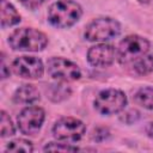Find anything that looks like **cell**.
<instances>
[{
    "mask_svg": "<svg viewBox=\"0 0 153 153\" xmlns=\"http://www.w3.org/2000/svg\"><path fill=\"white\" fill-rule=\"evenodd\" d=\"M149 42L147 38L139 35H128L118 44L116 57L120 65L129 66L135 60L147 54L149 50Z\"/></svg>",
    "mask_w": 153,
    "mask_h": 153,
    "instance_id": "3957f363",
    "label": "cell"
},
{
    "mask_svg": "<svg viewBox=\"0 0 153 153\" xmlns=\"http://www.w3.org/2000/svg\"><path fill=\"white\" fill-rule=\"evenodd\" d=\"M82 16L81 6L73 0H57L53 2L47 12L48 22L59 29L71 27Z\"/></svg>",
    "mask_w": 153,
    "mask_h": 153,
    "instance_id": "7a4b0ae2",
    "label": "cell"
},
{
    "mask_svg": "<svg viewBox=\"0 0 153 153\" xmlns=\"http://www.w3.org/2000/svg\"><path fill=\"white\" fill-rule=\"evenodd\" d=\"M7 42L14 51L37 53L44 50L48 44V37L35 27H19L10 33Z\"/></svg>",
    "mask_w": 153,
    "mask_h": 153,
    "instance_id": "6da1fadb",
    "label": "cell"
},
{
    "mask_svg": "<svg viewBox=\"0 0 153 153\" xmlns=\"http://www.w3.org/2000/svg\"><path fill=\"white\" fill-rule=\"evenodd\" d=\"M121 33V24L110 17H100L91 20L84 31V37L90 42L103 43Z\"/></svg>",
    "mask_w": 153,
    "mask_h": 153,
    "instance_id": "277c9868",
    "label": "cell"
},
{
    "mask_svg": "<svg viewBox=\"0 0 153 153\" xmlns=\"http://www.w3.org/2000/svg\"><path fill=\"white\" fill-rule=\"evenodd\" d=\"M39 98H41V94L38 88L31 84H24L19 86L12 96L13 103L20 104V105H31L38 102Z\"/></svg>",
    "mask_w": 153,
    "mask_h": 153,
    "instance_id": "8fae6325",
    "label": "cell"
},
{
    "mask_svg": "<svg viewBox=\"0 0 153 153\" xmlns=\"http://www.w3.org/2000/svg\"><path fill=\"white\" fill-rule=\"evenodd\" d=\"M116 57V50L112 44L105 42L92 45L87 50V61L93 67L105 68L114 63Z\"/></svg>",
    "mask_w": 153,
    "mask_h": 153,
    "instance_id": "30bf717a",
    "label": "cell"
},
{
    "mask_svg": "<svg viewBox=\"0 0 153 153\" xmlns=\"http://www.w3.org/2000/svg\"><path fill=\"white\" fill-rule=\"evenodd\" d=\"M131 72L136 75H147L153 72V54H145L137 60H135L131 65Z\"/></svg>",
    "mask_w": 153,
    "mask_h": 153,
    "instance_id": "4fadbf2b",
    "label": "cell"
},
{
    "mask_svg": "<svg viewBox=\"0 0 153 153\" xmlns=\"http://www.w3.org/2000/svg\"><path fill=\"white\" fill-rule=\"evenodd\" d=\"M14 134H16V127L10 115L5 110H1L0 112V136L4 139V137L13 136Z\"/></svg>",
    "mask_w": 153,
    "mask_h": 153,
    "instance_id": "2e32d148",
    "label": "cell"
},
{
    "mask_svg": "<svg viewBox=\"0 0 153 153\" xmlns=\"http://www.w3.org/2000/svg\"><path fill=\"white\" fill-rule=\"evenodd\" d=\"M135 104L140 105L141 108L153 111V87L146 86L142 88H139L134 97H133Z\"/></svg>",
    "mask_w": 153,
    "mask_h": 153,
    "instance_id": "5bb4252c",
    "label": "cell"
},
{
    "mask_svg": "<svg viewBox=\"0 0 153 153\" xmlns=\"http://www.w3.org/2000/svg\"><path fill=\"white\" fill-rule=\"evenodd\" d=\"M43 151L44 152H76L79 151V148L76 146H73L72 143L56 140V141L48 142L43 147Z\"/></svg>",
    "mask_w": 153,
    "mask_h": 153,
    "instance_id": "ac0fdd59",
    "label": "cell"
},
{
    "mask_svg": "<svg viewBox=\"0 0 153 153\" xmlns=\"http://www.w3.org/2000/svg\"><path fill=\"white\" fill-rule=\"evenodd\" d=\"M47 72L54 80L60 82H72L81 78L79 66L60 56H53L47 61Z\"/></svg>",
    "mask_w": 153,
    "mask_h": 153,
    "instance_id": "52a82bcc",
    "label": "cell"
},
{
    "mask_svg": "<svg viewBox=\"0 0 153 153\" xmlns=\"http://www.w3.org/2000/svg\"><path fill=\"white\" fill-rule=\"evenodd\" d=\"M145 130H146V134H147L149 137H152V139H153V122L147 123V126H146Z\"/></svg>",
    "mask_w": 153,
    "mask_h": 153,
    "instance_id": "44dd1931",
    "label": "cell"
},
{
    "mask_svg": "<svg viewBox=\"0 0 153 153\" xmlns=\"http://www.w3.org/2000/svg\"><path fill=\"white\" fill-rule=\"evenodd\" d=\"M49 0H19V2L27 10H37L41 6H43L45 2H48Z\"/></svg>",
    "mask_w": 153,
    "mask_h": 153,
    "instance_id": "d6986e66",
    "label": "cell"
},
{
    "mask_svg": "<svg viewBox=\"0 0 153 153\" xmlns=\"http://www.w3.org/2000/svg\"><path fill=\"white\" fill-rule=\"evenodd\" d=\"M47 93L51 100L60 102L62 99H66L71 94V90L68 87H66L65 85H62L60 81H57V84L49 85V92L47 91Z\"/></svg>",
    "mask_w": 153,
    "mask_h": 153,
    "instance_id": "e0dca14e",
    "label": "cell"
},
{
    "mask_svg": "<svg viewBox=\"0 0 153 153\" xmlns=\"http://www.w3.org/2000/svg\"><path fill=\"white\" fill-rule=\"evenodd\" d=\"M33 151V146H32V142L29 141V140H25V139H14L12 141H10L7 145H6V148H5V152H11V153H20V152H24V153H30Z\"/></svg>",
    "mask_w": 153,
    "mask_h": 153,
    "instance_id": "9a60e30c",
    "label": "cell"
},
{
    "mask_svg": "<svg viewBox=\"0 0 153 153\" xmlns=\"http://www.w3.org/2000/svg\"><path fill=\"white\" fill-rule=\"evenodd\" d=\"M51 131L56 140L73 143L82 139L86 133V126L76 117L66 116L59 118L54 123Z\"/></svg>",
    "mask_w": 153,
    "mask_h": 153,
    "instance_id": "8992f818",
    "label": "cell"
},
{
    "mask_svg": "<svg viewBox=\"0 0 153 153\" xmlns=\"http://www.w3.org/2000/svg\"><path fill=\"white\" fill-rule=\"evenodd\" d=\"M45 120V111L37 105H29L24 108L17 116V126L24 135H36Z\"/></svg>",
    "mask_w": 153,
    "mask_h": 153,
    "instance_id": "ba28073f",
    "label": "cell"
},
{
    "mask_svg": "<svg viewBox=\"0 0 153 153\" xmlns=\"http://www.w3.org/2000/svg\"><path fill=\"white\" fill-rule=\"evenodd\" d=\"M108 136H109V130H108L106 128H103V127L93 129V131H92V134H91V139H92L93 141H103V140H105Z\"/></svg>",
    "mask_w": 153,
    "mask_h": 153,
    "instance_id": "ffe728a7",
    "label": "cell"
},
{
    "mask_svg": "<svg viewBox=\"0 0 153 153\" xmlns=\"http://www.w3.org/2000/svg\"><path fill=\"white\" fill-rule=\"evenodd\" d=\"M139 2H141V4H147V2H149L151 0H137Z\"/></svg>",
    "mask_w": 153,
    "mask_h": 153,
    "instance_id": "7402d4cb",
    "label": "cell"
},
{
    "mask_svg": "<svg viewBox=\"0 0 153 153\" xmlns=\"http://www.w3.org/2000/svg\"><path fill=\"white\" fill-rule=\"evenodd\" d=\"M12 72L23 78L29 80H36L43 76L44 74V65L39 57L36 56H18L11 63Z\"/></svg>",
    "mask_w": 153,
    "mask_h": 153,
    "instance_id": "9c48e42d",
    "label": "cell"
},
{
    "mask_svg": "<svg viewBox=\"0 0 153 153\" xmlns=\"http://www.w3.org/2000/svg\"><path fill=\"white\" fill-rule=\"evenodd\" d=\"M0 13H1V27L6 29V27H11L13 25H17L22 17L19 14V12L17 11V8L7 0H0Z\"/></svg>",
    "mask_w": 153,
    "mask_h": 153,
    "instance_id": "7c38bea8",
    "label": "cell"
},
{
    "mask_svg": "<svg viewBox=\"0 0 153 153\" xmlns=\"http://www.w3.org/2000/svg\"><path fill=\"white\" fill-rule=\"evenodd\" d=\"M128 103L127 96L118 88L102 90L93 100V106L100 115H115L121 112Z\"/></svg>",
    "mask_w": 153,
    "mask_h": 153,
    "instance_id": "5b68a950",
    "label": "cell"
}]
</instances>
